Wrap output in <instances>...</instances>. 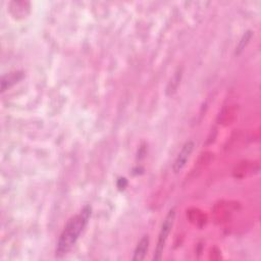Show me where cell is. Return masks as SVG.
<instances>
[{
  "label": "cell",
  "mask_w": 261,
  "mask_h": 261,
  "mask_svg": "<svg viewBox=\"0 0 261 261\" xmlns=\"http://www.w3.org/2000/svg\"><path fill=\"white\" fill-rule=\"evenodd\" d=\"M23 77H24V73L21 70H15V71H11L9 73L4 74L1 77V83H0L1 92L2 93L5 92L10 87H12L13 85L20 82Z\"/></svg>",
  "instance_id": "4"
},
{
  "label": "cell",
  "mask_w": 261,
  "mask_h": 261,
  "mask_svg": "<svg viewBox=\"0 0 261 261\" xmlns=\"http://www.w3.org/2000/svg\"><path fill=\"white\" fill-rule=\"evenodd\" d=\"M194 147H195V143L192 140L187 141L180 148V150L178 151L173 163H172V171L174 173H178L180 172L186 164L188 163L193 151H194Z\"/></svg>",
  "instance_id": "3"
},
{
  "label": "cell",
  "mask_w": 261,
  "mask_h": 261,
  "mask_svg": "<svg viewBox=\"0 0 261 261\" xmlns=\"http://www.w3.org/2000/svg\"><path fill=\"white\" fill-rule=\"evenodd\" d=\"M174 219H175V209L171 208L167 212V214L165 215V217H164V219H163V221L161 223L159 232H158L157 243H156L155 250H154L153 257H152V259L154 261L161 260V258L163 256V251H164L165 245L167 243L168 236H169V233H170V231L172 229V226H173V223H174Z\"/></svg>",
  "instance_id": "2"
},
{
  "label": "cell",
  "mask_w": 261,
  "mask_h": 261,
  "mask_svg": "<svg viewBox=\"0 0 261 261\" xmlns=\"http://www.w3.org/2000/svg\"><path fill=\"white\" fill-rule=\"evenodd\" d=\"M252 37H253V32L251 30H248L243 34V36L241 37V39L236 47V50H234L236 55H240L245 50L247 45L250 43Z\"/></svg>",
  "instance_id": "6"
},
{
  "label": "cell",
  "mask_w": 261,
  "mask_h": 261,
  "mask_svg": "<svg viewBox=\"0 0 261 261\" xmlns=\"http://www.w3.org/2000/svg\"><path fill=\"white\" fill-rule=\"evenodd\" d=\"M149 243H150V240H149L148 234H145L140 239V241L138 242V244L134 250V254L132 257L133 261H141V260L145 259V256L148 252Z\"/></svg>",
  "instance_id": "5"
},
{
  "label": "cell",
  "mask_w": 261,
  "mask_h": 261,
  "mask_svg": "<svg viewBox=\"0 0 261 261\" xmlns=\"http://www.w3.org/2000/svg\"><path fill=\"white\" fill-rule=\"evenodd\" d=\"M92 208L89 205H86L77 214L73 215L67 223L65 224L64 228L62 229L55 248V256L60 258L65 256L71 248L77 242L81 233L85 229L86 225L89 222L91 217Z\"/></svg>",
  "instance_id": "1"
}]
</instances>
